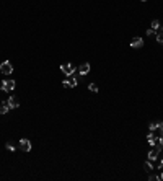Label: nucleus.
Here are the masks:
<instances>
[{"label": "nucleus", "mask_w": 163, "mask_h": 181, "mask_svg": "<svg viewBox=\"0 0 163 181\" xmlns=\"http://www.w3.org/2000/svg\"><path fill=\"white\" fill-rule=\"evenodd\" d=\"M15 86H16L15 80H11V78H8V80H3V82H2V85H0V88H2L3 91H13V90H15Z\"/></svg>", "instance_id": "f257e3e1"}, {"label": "nucleus", "mask_w": 163, "mask_h": 181, "mask_svg": "<svg viewBox=\"0 0 163 181\" xmlns=\"http://www.w3.org/2000/svg\"><path fill=\"white\" fill-rule=\"evenodd\" d=\"M0 72H2V74H5V75H10L11 72H13V66H11L8 60H5V62H2V64H0Z\"/></svg>", "instance_id": "f03ea898"}, {"label": "nucleus", "mask_w": 163, "mask_h": 181, "mask_svg": "<svg viewBox=\"0 0 163 181\" xmlns=\"http://www.w3.org/2000/svg\"><path fill=\"white\" fill-rule=\"evenodd\" d=\"M18 147H20V149H21L23 152H30L33 145H31V142L28 140V139H21V140L18 142Z\"/></svg>", "instance_id": "7ed1b4c3"}, {"label": "nucleus", "mask_w": 163, "mask_h": 181, "mask_svg": "<svg viewBox=\"0 0 163 181\" xmlns=\"http://www.w3.org/2000/svg\"><path fill=\"white\" fill-rule=\"evenodd\" d=\"M61 70L64 72L65 75H69V77H70L72 74L75 72V67L72 66V64H62V66H61Z\"/></svg>", "instance_id": "20e7f679"}, {"label": "nucleus", "mask_w": 163, "mask_h": 181, "mask_svg": "<svg viewBox=\"0 0 163 181\" xmlns=\"http://www.w3.org/2000/svg\"><path fill=\"white\" fill-rule=\"evenodd\" d=\"M7 105H8L10 109H15V108L20 106V103H18V100H16V96H10V98L7 100Z\"/></svg>", "instance_id": "39448f33"}, {"label": "nucleus", "mask_w": 163, "mask_h": 181, "mask_svg": "<svg viewBox=\"0 0 163 181\" xmlns=\"http://www.w3.org/2000/svg\"><path fill=\"white\" fill-rule=\"evenodd\" d=\"M131 46L135 47V49H140V47L143 46V39H142V38H139V36H135V38L131 41Z\"/></svg>", "instance_id": "423d86ee"}, {"label": "nucleus", "mask_w": 163, "mask_h": 181, "mask_svg": "<svg viewBox=\"0 0 163 181\" xmlns=\"http://www.w3.org/2000/svg\"><path fill=\"white\" fill-rule=\"evenodd\" d=\"M90 69H92V67H90V64H88V62H85V64H82V66L78 67V74H80V75H87L88 72H90Z\"/></svg>", "instance_id": "0eeeda50"}, {"label": "nucleus", "mask_w": 163, "mask_h": 181, "mask_svg": "<svg viewBox=\"0 0 163 181\" xmlns=\"http://www.w3.org/2000/svg\"><path fill=\"white\" fill-rule=\"evenodd\" d=\"M158 155H160V150L155 147V149H152V150L148 152V160H150V161H155L158 158Z\"/></svg>", "instance_id": "6e6552de"}, {"label": "nucleus", "mask_w": 163, "mask_h": 181, "mask_svg": "<svg viewBox=\"0 0 163 181\" xmlns=\"http://www.w3.org/2000/svg\"><path fill=\"white\" fill-rule=\"evenodd\" d=\"M158 140H160V137L153 136V132H152V131L148 132V136H147V142L150 144V145H155V144H157Z\"/></svg>", "instance_id": "1a4fd4ad"}, {"label": "nucleus", "mask_w": 163, "mask_h": 181, "mask_svg": "<svg viewBox=\"0 0 163 181\" xmlns=\"http://www.w3.org/2000/svg\"><path fill=\"white\" fill-rule=\"evenodd\" d=\"M8 109H10V108H8V105H7V101H3V103L0 105V114H7Z\"/></svg>", "instance_id": "9d476101"}, {"label": "nucleus", "mask_w": 163, "mask_h": 181, "mask_svg": "<svg viewBox=\"0 0 163 181\" xmlns=\"http://www.w3.org/2000/svg\"><path fill=\"white\" fill-rule=\"evenodd\" d=\"M143 168H145V171H147V173H150V171L153 170L152 161H150V160H148V161H145V163H143Z\"/></svg>", "instance_id": "9b49d317"}, {"label": "nucleus", "mask_w": 163, "mask_h": 181, "mask_svg": "<svg viewBox=\"0 0 163 181\" xmlns=\"http://www.w3.org/2000/svg\"><path fill=\"white\" fill-rule=\"evenodd\" d=\"M152 30H155V31H158V30H162V26H160V21L158 20H153L152 21V26H150Z\"/></svg>", "instance_id": "f8f14e48"}, {"label": "nucleus", "mask_w": 163, "mask_h": 181, "mask_svg": "<svg viewBox=\"0 0 163 181\" xmlns=\"http://www.w3.org/2000/svg\"><path fill=\"white\" fill-rule=\"evenodd\" d=\"M157 41L160 44H163V31L162 30H158V33H157Z\"/></svg>", "instance_id": "ddd939ff"}, {"label": "nucleus", "mask_w": 163, "mask_h": 181, "mask_svg": "<svg viewBox=\"0 0 163 181\" xmlns=\"http://www.w3.org/2000/svg\"><path fill=\"white\" fill-rule=\"evenodd\" d=\"M7 149H8V150H11V152H13V150H15V149H16V147H15V142H7Z\"/></svg>", "instance_id": "4468645a"}, {"label": "nucleus", "mask_w": 163, "mask_h": 181, "mask_svg": "<svg viewBox=\"0 0 163 181\" xmlns=\"http://www.w3.org/2000/svg\"><path fill=\"white\" fill-rule=\"evenodd\" d=\"M148 129H150V131H157L158 129V122H150V126H148Z\"/></svg>", "instance_id": "2eb2a0df"}, {"label": "nucleus", "mask_w": 163, "mask_h": 181, "mask_svg": "<svg viewBox=\"0 0 163 181\" xmlns=\"http://www.w3.org/2000/svg\"><path fill=\"white\" fill-rule=\"evenodd\" d=\"M88 88H90V91H93V93H98V86L95 85V83H90V85H88Z\"/></svg>", "instance_id": "dca6fc26"}, {"label": "nucleus", "mask_w": 163, "mask_h": 181, "mask_svg": "<svg viewBox=\"0 0 163 181\" xmlns=\"http://www.w3.org/2000/svg\"><path fill=\"white\" fill-rule=\"evenodd\" d=\"M155 33H157V31L152 30V28H148V30H147V36H155Z\"/></svg>", "instance_id": "f3484780"}, {"label": "nucleus", "mask_w": 163, "mask_h": 181, "mask_svg": "<svg viewBox=\"0 0 163 181\" xmlns=\"http://www.w3.org/2000/svg\"><path fill=\"white\" fill-rule=\"evenodd\" d=\"M158 129L162 131V136H163V122H160V124H158Z\"/></svg>", "instance_id": "a211bd4d"}, {"label": "nucleus", "mask_w": 163, "mask_h": 181, "mask_svg": "<svg viewBox=\"0 0 163 181\" xmlns=\"http://www.w3.org/2000/svg\"><path fill=\"white\" fill-rule=\"evenodd\" d=\"M160 142H162V145H163V136H160Z\"/></svg>", "instance_id": "6ab92c4d"}, {"label": "nucleus", "mask_w": 163, "mask_h": 181, "mask_svg": "<svg viewBox=\"0 0 163 181\" xmlns=\"http://www.w3.org/2000/svg\"><path fill=\"white\" fill-rule=\"evenodd\" d=\"M160 178H162V180H163V173H162V175H160Z\"/></svg>", "instance_id": "aec40b11"}, {"label": "nucleus", "mask_w": 163, "mask_h": 181, "mask_svg": "<svg viewBox=\"0 0 163 181\" xmlns=\"http://www.w3.org/2000/svg\"><path fill=\"white\" fill-rule=\"evenodd\" d=\"M140 2H147V0H140Z\"/></svg>", "instance_id": "412c9836"}, {"label": "nucleus", "mask_w": 163, "mask_h": 181, "mask_svg": "<svg viewBox=\"0 0 163 181\" xmlns=\"http://www.w3.org/2000/svg\"><path fill=\"white\" fill-rule=\"evenodd\" d=\"M162 161H163V158H162Z\"/></svg>", "instance_id": "4be33fe9"}]
</instances>
